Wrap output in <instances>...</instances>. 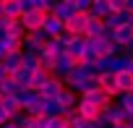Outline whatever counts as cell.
<instances>
[{
  "label": "cell",
  "mask_w": 133,
  "mask_h": 128,
  "mask_svg": "<svg viewBox=\"0 0 133 128\" xmlns=\"http://www.w3.org/2000/svg\"><path fill=\"white\" fill-rule=\"evenodd\" d=\"M44 18H47V11H26L18 21L24 24V29H26V31H37V29H42V26H44Z\"/></svg>",
  "instance_id": "3"
},
{
  "label": "cell",
  "mask_w": 133,
  "mask_h": 128,
  "mask_svg": "<svg viewBox=\"0 0 133 128\" xmlns=\"http://www.w3.org/2000/svg\"><path fill=\"white\" fill-rule=\"evenodd\" d=\"M0 128H18V125H16V123L11 120V123H5V125H0Z\"/></svg>",
  "instance_id": "35"
},
{
  "label": "cell",
  "mask_w": 133,
  "mask_h": 128,
  "mask_svg": "<svg viewBox=\"0 0 133 128\" xmlns=\"http://www.w3.org/2000/svg\"><path fill=\"white\" fill-rule=\"evenodd\" d=\"M21 89H24V86H21V84H18L13 76H8L3 84H0V94H3V97H5V94H18Z\"/></svg>",
  "instance_id": "24"
},
{
  "label": "cell",
  "mask_w": 133,
  "mask_h": 128,
  "mask_svg": "<svg viewBox=\"0 0 133 128\" xmlns=\"http://www.w3.org/2000/svg\"><path fill=\"white\" fill-rule=\"evenodd\" d=\"M65 52V42H63V37H50L47 42H44V47H42V55H52V57H57V55H63Z\"/></svg>",
  "instance_id": "14"
},
{
  "label": "cell",
  "mask_w": 133,
  "mask_h": 128,
  "mask_svg": "<svg viewBox=\"0 0 133 128\" xmlns=\"http://www.w3.org/2000/svg\"><path fill=\"white\" fill-rule=\"evenodd\" d=\"M3 16L5 18H21L24 16L21 0H3Z\"/></svg>",
  "instance_id": "17"
},
{
  "label": "cell",
  "mask_w": 133,
  "mask_h": 128,
  "mask_svg": "<svg viewBox=\"0 0 133 128\" xmlns=\"http://www.w3.org/2000/svg\"><path fill=\"white\" fill-rule=\"evenodd\" d=\"M89 18H91V13H86V11H78L73 18H68V21H65V31H68V34H73V37H86Z\"/></svg>",
  "instance_id": "1"
},
{
  "label": "cell",
  "mask_w": 133,
  "mask_h": 128,
  "mask_svg": "<svg viewBox=\"0 0 133 128\" xmlns=\"http://www.w3.org/2000/svg\"><path fill=\"white\" fill-rule=\"evenodd\" d=\"M107 128H130L128 123H112V125H107Z\"/></svg>",
  "instance_id": "34"
},
{
  "label": "cell",
  "mask_w": 133,
  "mask_h": 128,
  "mask_svg": "<svg viewBox=\"0 0 133 128\" xmlns=\"http://www.w3.org/2000/svg\"><path fill=\"white\" fill-rule=\"evenodd\" d=\"M115 81H117V92H120V94L133 92V71H120V73H115Z\"/></svg>",
  "instance_id": "16"
},
{
  "label": "cell",
  "mask_w": 133,
  "mask_h": 128,
  "mask_svg": "<svg viewBox=\"0 0 133 128\" xmlns=\"http://www.w3.org/2000/svg\"><path fill=\"white\" fill-rule=\"evenodd\" d=\"M3 66L8 68V73H16V71L24 66V50H21V52H8V57L3 60Z\"/></svg>",
  "instance_id": "19"
},
{
  "label": "cell",
  "mask_w": 133,
  "mask_h": 128,
  "mask_svg": "<svg viewBox=\"0 0 133 128\" xmlns=\"http://www.w3.org/2000/svg\"><path fill=\"white\" fill-rule=\"evenodd\" d=\"M57 105H60L63 115H68L71 110H76V105H78V94H76L71 86H65V89L60 92V97H57Z\"/></svg>",
  "instance_id": "6"
},
{
  "label": "cell",
  "mask_w": 133,
  "mask_h": 128,
  "mask_svg": "<svg viewBox=\"0 0 133 128\" xmlns=\"http://www.w3.org/2000/svg\"><path fill=\"white\" fill-rule=\"evenodd\" d=\"M0 31H3L5 37H13V39H24L26 37V29L18 18H5L3 16V24H0Z\"/></svg>",
  "instance_id": "4"
},
{
  "label": "cell",
  "mask_w": 133,
  "mask_h": 128,
  "mask_svg": "<svg viewBox=\"0 0 133 128\" xmlns=\"http://www.w3.org/2000/svg\"><path fill=\"white\" fill-rule=\"evenodd\" d=\"M117 102L128 110V112H133V92H125V94H120L117 97Z\"/></svg>",
  "instance_id": "27"
},
{
  "label": "cell",
  "mask_w": 133,
  "mask_h": 128,
  "mask_svg": "<svg viewBox=\"0 0 133 128\" xmlns=\"http://www.w3.org/2000/svg\"><path fill=\"white\" fill-rule=\"evenodd\" d=\"M24 68H29V71L42 68V52H29V50H24Z\"/></svg>",
  "instance_id": "21"
},
{
  "label": "cell",
  "mask_w": 133,
  "mask_h": 128,
  "mask_svg": "<svg viewBox=\"0 0 133 128\" xmlns=\"http://www.w3.org/2000/svg\"><path fill=\"white\" fill-rule=\"evenodd\" d=\"M57 18H63V21H68V18H73L76 13H78V8H76V3L73 0H60V3L55 5V11H52Z\"/></svg>",
  "instance_id": "12"
},
{
  "label": "cell",
  "mask_w": 133,
  "mask_h": 128,
  "mask_svg": "<svg viewBox=\"0 0 133 128\" xmlns=\"http://www.w3.org/2000/svg\"><path fill=\"white\" fill-rule=\"evenodd\" d=\"M44 31H47V37H60V34H65V21L63 18H57L55 13H47V18H44V26H42Z\"/></svg>",
  "instance_id": "10"
},
{
  "label": "cell",
  "mask_w": 133,
  "mask_h": 128,
  "mask_svg": "<svg viewBox=\"0 0 133 128\" xmlns=\"http://www.w3.org/2000/svg\"><path fill=\"white\" fill-rule=\"evenodd\" d=\"M130 128H133V123H130Z\"/></svg>",
  "instance_id": "41"
},
{
  "label": "cell",
  "mask_w": 133,
  "mask_h": 128,
  "mask_svg": "<svg viewBox=\"0 0 133 128\" xmlns=\"http://www.w3.org/2000/svg\"><path fill=\"white\" fill-rule=\"evenodd\" d=\"M125 52H133V44H130V47H128V50H125Z\"/></svg>",
  "instance_id": "39"
},
{
  "label": "cell",
  "mask_w": 133,
  "mask_h": 128,
  "mask_svg": "<svg viewBox=\"0 0 133 128\" xmlns=\"http://www.w3.org/2000/svg\"><path fill=\"white\" fill-rule=\"evenodd\" d=\"M94 18H107L110 13H112V8H110V0H94V5H91V11H89Z\"/></svg>",
  "instance_id": "20"
},
{
  "label": "cell",
  "mask_w": 133,
  "mask_h": 128,
  "mask_svg": "<svg viewBox=\"0 0 133 128\" xmlns=\"http://www.w3.org/2000/svg\"><path fill=\"white\" fill-rule=\"evenodd\" d=\"M107 31V26H104V21L102 18H89V26H86V37H102Z\"/></svg>",
  "instance_id": "23"
},
{
  "label": "cell",
  "mask_w": 133,
  "mask_h": 128,
  "mask_svg": "<svg viewBox=\"0 0 133 128\" xmlns=\"http://www.w3.org/2000/svg\"><path fill=\"white\" fill-rule=\"evenodd\" d=\"M128 24L133 26V11H128Z\"/></svg>",
  "instance_id": "36"
},
{
  "label": "cell",
  "mask_w": 133,
  "mask_h": 128,
  "mask_svg": "<svg viewBox=\"0 0 133 128\" xmlns=\"http://www.w3.org/2000/svg\"><path fill=\"white\" fill-rule=\"evenodd\" d=\"M8 76H11V73H8V68L3 66V63H0V84H3V81H5Z\"/></svg>",
  "instance_id": "32"
},
{
  "label": "cell",
  "mask_w": 133,
  "mask_h": 128,
  "mask_svg": "<svg viewBox=\"0 0 133 128\" xmlns=\"http://www.w3.org/2000/svg\"><path fill=\"white\" fill-rule=\"evenodd\" d=\"M50 37H47V31L44 29H37V31H26V37H24V50H29V52H42V47H44V42H47Z\"/></svg>",
  "instance_id": "2"
},
{
  "label": "cell",
  "mask_w": 133,
  "mask_h": 128,
  "mask_svg": "<svg viewBox=\"0 0 133 128\" xmlns=\"http://www.w3.org/2000/svg\"><path fill=\"white\" fill-rule=\"evenodd\" d=\"M76 110H78V115H81V118H86V120H94V123H99V118H102V110H99L94 102L84 99V97H78V105H76Z\"/></svg>",
  "instance_id": "5"
},
{
  "label": "cell",
  "mask_w": 133,
  "mask_h": 128,
  "mask_svg": "<svg viewBox=\"0 0 133 128\" xmlns=\"http://www.w3.org/2000/svg\"><path fill=\"white\" fill-rule=\"evenodd\" d=\"M57 3H60V0H42V11H47V13H52Z\"/></svg>",
  "instance_id": "31"
},
{
  "label": "cell",
  "mask_w": 133,
  "mask_h": 128,
  "mask_svg": "<svg viewBox=\"0 0 133 128\" xmlns=\"http://www.w3.org/2000/svg\"><path fill=\"white\" fill-rule=\"evenodd\" d=\"M112 39H115V44H120L123 47V52L133 44V26L130 24H123V26H117L115 31H112Z\"/></svg>",
  "instance_id": "7"
},
{
  "label": "cell",
  "mask_w": 133,
  "mask_h": 128,
  "mask_svg": "<svg viewBox=\"0 0 133 128\" xmlns=\"http://www.w3.org/2000/svg\"><path fill=\"white\" fill-rule=\"evenodd\" d=\"M65 52H68L76 63L86 55V37H71V42H68V47H65Z\"/></svg>",
  "instance_id": "11"
},
{
  "label": "cell",
  "mask_w": 133,
  "mask_h": 128,
  "mask_svg": "<svg viewBox=\"0 0 133 128\" xmlns=\"http://www.w3.org/2000/svg\"><path fill=\"white\" fill-rule=\"evenodd\" d=\"M21 8L26 11H42V0H21Z\"/></svg>",
  "instance_id": "28"
},
{
  "label": "cell",
  "mask_w": 133,
  "mask_h": 128,
  "mask_svg": "<svg viewBox=\"0 0 133 128\" xmlns=\"http://www.w3.org/2000/svg\"><path fill=\"white\" fill-rule=\"evenodd\" d=\"M31 73H34V71H29V68H24V66H21V68H18L16 73H11V76H13L21 86H29V84H31Z\"/></svg>",
  "instance_id": "25"
},
{
  "label": "cell",
  "mask_w": 133,
  "mask_h": 128,
  "mask_svg": "<svg viewBox=\"0 0 133 128\" xmlns=\"http://www.w3.org/2000/svg\"><path fill=\"white\" fill-rule=\"evenodd\" d=\"M123 24H128V11H123V13H110L107 18H104V26L107 29H117V26H123Z\"/></svg>",
  "instance_id": "22"
},
{
  "label": "cell",
  "mask_w": 133,
  "mask_h": 128,
  "mask_svg": "<svg viewBox=\"0 0 133 128\" xmlns=\"http://www.w3.org/2000/svg\"><path fill=\"white\" fill-rule=\"evenodd\" d=\"M52 79V73L47 71V68H37L34 73H31V84H29V89H34V92H39L47 81Z\"/></svg>",
  "instance_id": "15"
},
{
  "label": "cell",
  "mask_w": 133,
  "mask_h": 128,
  "mask_svg": "<svg viewBox=\"0 0 133 128\" xmlns=\"http://www.w3.org/2000/svg\"><path fill=\"white\" fill-rule=\"evenodd\" d=\"M76 66H78V63H76L68 52H63V55H57V63H55V76H57V79H65Z\"/></svg>",
  "instance_id": "9"
},
{
  "label": "cell",
  "mask_w": 133,
  "mask_h": 128,
  "mask_svg": "<svg viewBox=\"0 0 133 128\" xmlns=\"http://www.w3.org/2000/svg\"><path fill=\"white\" fill-rule=\"evenodd\" d=\"M0 102H3V94H0Z\"/></svg>",
  "instance_id": "40"
},
{
  "label": "cell",
  "mask_w": 133,
  "mask_h": 128,
  "mask_svg": "<svg viewBox=\"0 0 133 128\" xmlns=\"http://www.w3.org/2000/svg\"><path fill=\"white\" fill-rule=\"evenodd\" d=\"M44 115H47V118H55V115H63V110H60L57 99H44Z\"/></svg>",
  "instance_id": "26"
},
{
  "label": "cell",
  "mask_w": 133,
  "mask_h": 128,
  "mask_svg": "<svg viewBox=\"0 0 133 128\" xmlns=\"http://www.w3.org/2000/svg\"><path fill=\"white\" fill-rule=\"evenodd\" d=\"M5 57H8V47H5V44H3V42H0V63H3V60H5Z\"/></svg>",
  "instance_id": "33"
},
{
  "label": "cell",
  "mask_w": 133,
  "mask_h": 128,
  "mask_svg": "<svg viewBox=\"0 0 133 128\" xmlns=\"http://www.w3.org/2000/svg\"><path fill=\"white\" fill-rule=\"evenodd\" d=\"M63 89H65V81H63V79H57V76H52V79L39 89V94H42L44 99H57Z\"/></svg>",
  "instance_id": "8"
},
{
  "label": "cell",
  "mask_w": 133,
  "mask_h": 128,
  "mask_svg": "<svg viewBox=\"0 0 133 128\" xmlns=\"http://www.w3.org/2000/svg\"><path fill=\"white\" fill-rule=\"evenodd\" d=\"M99 86L110 94V97H120V92H117V81H115V73L112 71H104V73H99Z\"/></svg>",
  "instance_id": "13"
},
{
  "label": "cell",
  "mask_w": 133,
  "mask_h": 128,
  "mask_svg": "<svg viewBox=\"0 0 133 128\" xmlns=\"http://www.w3.org/2000/svg\"><path fill=\"white\" fill-rule=\"evenodd\" d=\"M0 16H3V0H0Z\"/></svg>",
  "instance_id": "38"
},
{
  "label": "cell",
  "mask_w": 133,
  "mask_h": 128,
  "mask_svg": "<svg viewBox=\"0 0 133 128\" xmlns=\"http://www.w3.org/2000/svg\"><path fill=\"white\" fill-rule=\"evenodd\" d=\"M110 8H112V13H123V11H128V0H110Z\"/></svg>",
  "instance_id": "29"
},
{
  "label": "cell",
  "mask_w": 133,
  "mask_h": 128,
  "mask_svg": "<svg viewBox=\"0 0 133 128\" xmlns=\"http://www.w3.org/2000/svg\"><path fill=\"white\" fill-rule=\"evenodd\" d=\"M128 11H133V0H128Z\"/></svg>",
  "instance_id": "37"
},
{
  "label": "cell",
  "mask_w": 133,
  "mask_h": 128,
  "mask_svg": "<svg viewBox=\"0 0 133 128\" xmlns=\"http://www.w3.org/2000/svg\"><path fill=\"white\" fill-rule=\"evenodd\" d=\"M0 105H3V107L11 112V118H16L18 112H24V107H21V102H18V94H5Z\"/></svg>",
  "instance_id": "18"
},
{
  "label": "cell",
  "mask_w": 133,
  "mask_h": 128,
  "mask_svg": "<svg viewBox=\"0 0 133 128\" xmlns=\"http://www.w3.org/2000/svg\"><path fill=\"white\" fill-rule=\"evenodd\" d=\"M13 118H11V112L3 107V105H0V125H5V123H11Z\"/></svg>",
  "instance_id": "30"
}]
</instances>
